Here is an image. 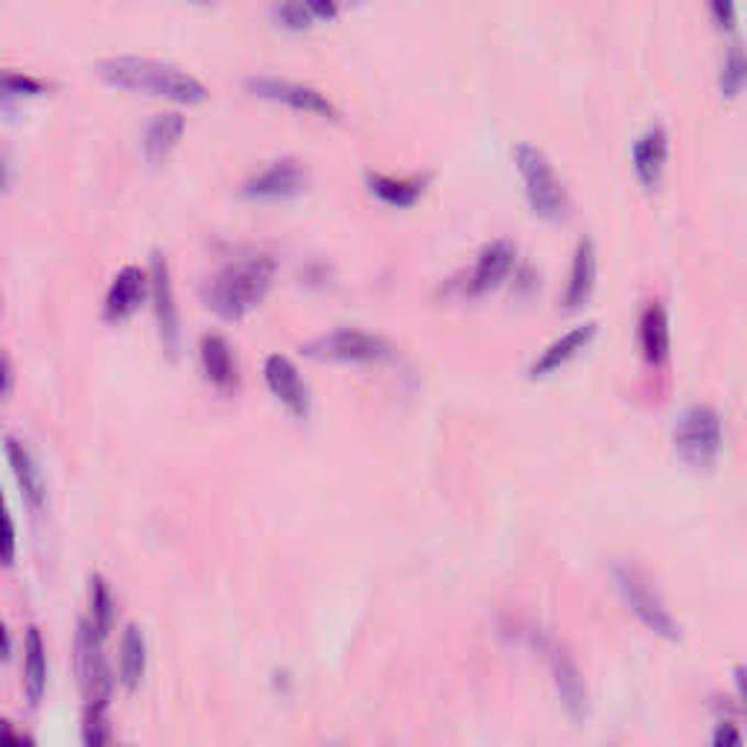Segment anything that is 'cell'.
Returning <instances> with one entry per match:
<instances>
[{
    "instance_id": "cell-10",
    "label": "cell",
    "mask_w": 747,
    "mask_h": 747,
    "mask_svg": "<svg viewBox=\"0 0 747 747\" xmlns=\"http://www.w3.org/2000/svg\"><path fill=\"white\" fill-rule=\"evenodd\" d=\"M307 187V169L295 158H275L266 167L249 176L240 187V194L254 202H281L293 199Z\"/></svg>"
},
{
    "instance_id": "cell-5",
    "label": "cell",
    "mask_w": 747,
    "mask_h": 747,
    "mask_svg": "<svg viewBox=\"0 0 747 747\" xmlns=\"http://www.w3.org/2000/svg\"><path fill=\"white\" fill-rule=\"evenodd\" d=\"M613 581H616L622 602L630 607V613L648 630H655L657 637L663 639H680V625L674 622L672 611L666 607L663 596L657 593V587L651 584L646 572L634 567V563H616L613 567Z\"/></svg>"
},
{
    "instance_id": "cell-17",
    "label": "cell",
    "mask_w": 747,
    "mask_h": 747,
    "mask_svg": "<svg viewBox=\"0 0 747 747\" xmlns=\"http://www.w3.org/2000/svg\"><path fill=\"white\" fill-rule=\"evenodd\" d=\"M666 158H669V135L660 123L648 127L642 135L634 141V152H630V161H634V173L642 182V187H657L660 178H663Z\"/></svg>"
},
{
    "instance_id": "cell-37",
    "label": "cell",
    "mask_w": 747,
    "mask_h": 747,
    "mask_svg": "<svg viewBox=\"0 0 747 747\" xmlns=\"http://www.w3.org/2000/svg\"><path fill=\"white\" fill-rule=\"evenodd\" d=\"M9 187V158L7 152H0V194Z\"/></svg>"
},
{
    "instance_id": "cell-35",
    "label": "cell",
    "mask_w": 747,
    "mask_h": 747,
    "mask_svg": "<svg viewBox=\"0 0 747 747\" xmlns=\"http://www.w3.org/2000/svg\"><path fill=\"white\" fill-rule=\"evenodd\" d=\"M12 383H15V374H12V362L3 351H0V397H7L12 392Z\"/></svg>"
},
{
    "instance_id": "cell-13",
    "label": "cell",
    "mask_w": 747,
    "mask_h": 747,
    "mask_svg": "<svg viewBox=\"0 0 747 747\" xmlns=\"http://www.w3.org/2000/svg\"><path fill=\"white\" fill-rule=\"evenodd\" d=\"M517 263V243L508 237H496L491 243L479 249L476 263H473L471 275L464 277V295H482L487 289H494Z\"/></svg>"
},
{
    "instance_id": "cell-29",
    "label": "cell",
    "mask_w": 747,
    "mask_h": 747,
    "mask_svg": "<svg viewBox=\"0 0 747 747\" xmlns=\"http://www.w3.org/2000/svg\"><path fill=\"white\" fill-rule=\"evenodd\" d=\"M272 18L286 30H304V26L316 24L307 0H289V3H275L272 7Z\"/></svg>"
},
{
    "instance_id": "cell-26",
    "label": "cell",
    "mask_w": 747,
    "mask_h": 747,
    "mask_svg": "<svg viewBox=\"0 0 747 747\" xmlns=\"http://www.w3.org/2000/svg\"><path fill=\"white\" fill-rule=\"evenodd\" d=\"M47 91V85L39 76H30L24 70H0V102H15L24 97H39Z\"/></svg>"
},
{
    "instance_id": "cell-34",
    "label": "cell",
    "mask_w": 747,
    "mask_h": 747,
    "mask_svg": "<svg viewBox=\"0 0 747 747\" xmlns=\"http://www.w3.org/2000/svg\"><path fill=\"white\" fill-rule=\"evenodd\" d=\"M307 7H310L316 21H330V18H337L339 12V7L333 0H307Z\"/></svg>"
},
{
    "instance_id": "cell-32",
    "label": "cell",
    "mask_w": 747,
    "mask_h": 747,
    "mask_svg": "<svg viewBox=\"0 0 747 747\" xmlns=\"http://www.w3.org/2000/svg\"><path fill=\"white\" fill-rule=\"evenodd\" d=\"M710 12L715 15L718 26H733V21H736V7H733L730 0H715Z\"/></svg>"
},
{
    "instance_id": "cell-16",
    "label": "cell",
    "mask_w": 747,
    "mask_h": 747,
    "mask_svg": "<svg viewBox=\"0 0 747 747\" xmlns=\"http://www.w3.org/2000/svg\"><path fill=\"white\" fill-rule=\"evenodd\" d=\"M187 129V120L182 111H161V114H152V120L143 129V158L150 167H161L164 161L169 158V152L176 150V143L182 141Z\"/></svg>"
},
{
    "instance_id": "cell-33",
    "label": "cell",
    "mask_w": 747,
    "mask_h": 747,
    "mask_svg": "<svg viewBox=\"0 0 747 747\" xmlns=\"http://www.w3.org/2000/svg\"><path fill=\"white\" fill-rule=\"evenodd\" d=\"M0 747H24V736L9 718H0Z\"/></svg>"
},
{
    "instance_id": "cell-38",
    "label": "cell",
    "mask_w": 747,
    "mask_h": 747,
    "mask_svg": "<svg viewBox=\"0 0 747 747\" xmlns=\"http://www.w3.org/2000/svg\"><path fill=\"white\" fill-rule=\"evenodd\" d=\"M24 747H35V741L30 736H24Z\"/></svg>"
},
{
    "instance_id": "cell-4",
    "label": "cell",
    "mask_w": 747,
    "mask_h": 747,
    "mask_svg": "<svg viewBox=\"0 0 747 747\" xmlns=\"http://www.w3.org/2000/svg\"><path fill=\"white\" fill-rule=\"evenodd\" d=\"M514 164L520 169L526 182V196H529L531 210L543 219H563L570 210V196L567 187L554 173V164L546 158V152L535 143L523 141L514 146Z\"/></svg>"
},
{
    "instance_id": "cell-27",
    "label": "cell",
    "mask_w": 747,
    "mask_h": 747,
    "mask_svg": "<svg viewBox=\"0 0 747 747\" xmlns=\"http://www.w3.org/2000/svg\"><path fill=\"white\" fill-rule=\"evenodd\" d=\"M83 747H111L109 704H85Z\"/></svg>"
},
{
    "instance_id": "cell-18",
    "label": "cell",
    "mask_w": 747,
    "mask_h": 747,
    "mask_svg": "<svg viewBox=\"0 0 747 747\" xmlns=\"http://www.w3.org/2000/svg\"><path fill=\"white\" fill-rule=\"evenodd\" d=\"M552 678L567 715L575 718V722H584L587 718V683L581 678V669L575 666V660L563 648L552 651Z\"/></svg>"
},
{
    "instance_id": "cell-1",
    "label": "cell",
    "mask_w": 747,
    "mask_h": 747,
    "mask_svg": "<svg viewBox=\"0 0 747 747\" xmlns=\"http://www.w3.org/2000/svg\"><path fill=\"white\" fill-rule=\"evenodd\" d=\"M277 263L272 254H245L219 266L202 284V301L219 319L240 321L270 295Z\"/></svg>"
},
{
    "instance_id": "cell-9",
    "label": "cell",
    "mask_w": 747,
    "mask_h": 747,
    "mask_svg": "<svg viewBox=\"0 0 747 747\" xmlns=\"http://www.w3.org/2000/svg\"><path fill=\"white\" fill-rule=\"evenodd\" d=\"M245 88L261 97V100L284 102L295 111H310V114H325V118H337L339 109L330 102V97L319 88L293 79H281V76H249Z\"/></svg>"
},
{
    "instance_id": "cell-28",
    "label": "cell",
    "mask_w": 747,
    "mask_h": 747,
    "mask_svg": "<svg viewBox=\"0 0 747 747\" xmlns=\"http://www.w3.org/2000/svg\"><path fill=\"white\" fill-rule=\"evenodd\" d=\"M745 70H747L745 51H741L739 42H733L730 47H727V53H724L722 70H718V88H722L724 97H736V94L741 91V85H745Z\"/></svg>"
},
{
    "instance_id": "cell-2",
    "label": "cell",
    "mask_w": 747,
    "mask_h": 747,
    "mask_svg": "<svg viewBox=\"0 0 747 747\" xmlns=\"http://www.w3.org/2000/svg\"><path fill=\"white\" fill-rule=\"evenodd\" d=\"M97 74L120 91L146 94L178 106H196L208 100V88L194 74L169 65V62L143 59V56H111L97 62Z\"/></svg>"
},
{
    "instance_id": "cell-20",
    "label": "cell",
    "mask_w": 747,
    "mask_h": 747,
    "mask_svg": "<svg viewBox=\"0 0 747 747\" xmlns=\"http://www.w3.org/2000/svg\"><path fill=\"white\" fill-rule=\"evenodd\" d=\"M596 286V245L590 237H581L575 245V257H572L570 281L563 289V307L567 310H579L581 304L590 301Z\"/></svg>"
},
{
    "instance_id": "cell-36",
    "label": "cell",
    "mask_w": 747,
    "mask_h": 747,
    "mask_svg": "<svg viewBox=\"0 0 747 747\" xmlns=\"http://www.w3.org/2000/svg\"><path fill=\"white\" fill-rule=\"evenodd\" d=\"M9 655H12V639H9L7 625L0 622V660H9Z\"/></svg>"
},
{
    "instance_id": "cell-31",
    "label": "cell",
    "mask_w": 747,
    "mask_h": 747,
    "mask_svg": "<svg viewBox=\"0 0 747 747\" xmlns=\"http://www.w3.org/2000/svg\"><path fill=\"white\" fill-rule=\"evenodd\" d=\"M710 747H745V739H741V730L736 727V724L724 722L715 727L713 745Z\"/></svg>"
},
{
    "instance_id": "cell-12",
    "label": "cell",
    "mask_w": 747,
    "mask_h": 747,
    "mask_svg": "<svg viewBox=\"0 0 747 747\" xmlns=\"http://www.w3.org/2000/svg\"><path fill=\"white\" fill-rule=\"evenodd\" d=\"M263 380L270 386L272 395L284 404V409L295 418H307L310 415V388L304 383L301 371L295 369V362L286 353H270L263 362Z\"/></svg>"
},
{
    "instance_id": "cell-8",
    "label": "cell",
    "mask_w": 747,
    "mask_h": 747,
    "mask_svg": "<svg viewBox=\"0 0 747 747\" xmlns=\"http://www.w3.org/2000/svg\"><path fill=\"white\" fill-rule=\"evenodd\" d=\"M150 298L155 307V321H158V337L169 360L178 356V342H182V328H178V307L176 293H173V275L169 263L161 249H155L150 257Z\"/></svg>"
},
{
    "instance_id": "cell-30",
    "label": "cell",
    "mask_w": 747,
    "mask_h": 747,
    "mask_svg": "<svg viewBox=\"0 0 747 747\" xmlns=\"http://www.w3.org/2000/svg\"><path fill=\"white\" fill-rule=\"evenodd\" d=\"M18 554V538H15V523L9 514L7 496L0 487V567H12Z\"/></svg>"
},
{
    "instance_id": "cell-23",
    "label": "cell",
    "mask_w": 747,
    "mask_h": 747,
    "mask_svg": "<svg viewBox=\"0 0 747 747\" xmlns=\"http://www.w3.org/2000/svg\"><path fill=\"white\" fill-rule=\"evenodd\" d=\"M369 190L377 196L380 202L392 205V208H409L420 199L429 176H411V178H392L383 173H365Z\"/></svg>"
},
{
    "instance_id": "cell-19",
    "label": "cell",
    "mask_w": 747,
    "mask_h": 747,
    "mask_svg": "<svg viewBox=\"0 0 747 747\" xmlns=\"http://www.w3.org/2000/svg\"><path fill=\"white\" fill-rule=\"evenodd\" d=\"M596 330H598L596 321H584V325L567 330L563 337H558L554 342L546 344L543 351L538 353V360L531 362L529 377H546L549 371L561 369L563 362H570L575 353L587 348L590 339L596 337Z\"/></svg>"
},
{
    "instance_id": "cell-22",
    "label": "cell",
    "mask_w": 747,
    "mask_h": 747,
    "mask_svg": "<svg viewBox=\"0 0 747 747\" xmlns=\"http://www.w3.org/2000/svg\"><path fill=\"white\" fill-rule=\"evenodd\" d=\"M24 692L33 706L47 692V642L35 625H30L24 634Z\"/></svg>"
},
{
    "instance_id": "cell-21",
    "label": "cell",
    "mask_w": 747,
    "mask_h": 747,
    "mask_svg": "<svg viewBox=\"0 0 747 747\" xmlns=\"http://www.w3.org/2000/svg\"><path fill=\"white\" fill-rule=\"evenodd\" d=\"M639 348L651 365H660L669 356V316L663 301H648L639 316Z\"/></svg>"
},
{
    "instance_id": "cell-6",
    "label": "cell",
    "mask_w": 747,
    "mask_h": 747,
    "mask_svg": "<svg viewBox=\"0 0 747 747\" xmlns=\"http://www.w3.org/2000/svg\"><path fill=\"white\" fill-rule=\"evenodd\" d=\"M301 353L325 362H380L392 353V344L369 330L337 328L301 342Z\"/></svg>"
},
{
    "instance_id": "cell-11",
    "label": "cell",
    "mask_w": 747,
    "mask_h": 747,
    "mask_svg": "<svg viewBox=\"0 0 747 747\" xmlns=\"http://www.w3.org/2000/svg\"><path fill=\"white\" fill-rule=\"evenodd\" d=\"M146 298H150V272L135 266V263H127L118 275L111 277L109 293L102 301V319L111 321V325L132 319Z\"/></svg>"
},
{
    "instance_id": "cell-24",
    "label": "cell",
    "mask_w": 747,
    "mask_h": 747,
    "mask_svg": "<svg viewBox=\"0 0 747 747\" xmlns=\"http://www.w3.org/2000/svg\"><path fill=\"white\" fill-rule=\"evenodd\" d=\"M146 637L138 625H127L123 639H120V683L132 692L141 686L143 674H146Z\"/></svg>"
},
{
    "instance_id": "cell-15",
    "label": "cell",
    "mask_w": 747,
    "mask_h": 747,
    "mask_svg": "<svg viewBox=\"0 0 747 747\" xmlns=\"http://www.w3.org/2000/svg\"><path fill=\"white\" fill-rule=\"evenodd\" d=\"M3 450H7L9 468H12V476H15L26 505L35 508V512H42L44 499H47V482H44V473L42 468H39V462H35L33 450L15 436H9L7 441H3Z\"/></svg>"
},
{
    "instance_id": "cell-7",
    "label": "cell",
    "mask_w": 747,
    "mask_h": 747,
    "mask_svg": "<svg viewBox=\"0 0 747 747\" xmlns=\"http://www.w3.org/2000/svg\"><path fill=\"white\" fill-rule=\"evenodd\" d=\"M106 639L94 634V628L85 619L76 625V674H79V686L88 704H109L111 689H114V678L102 655Z\"/></svg>"
},
{
    "instance_id": "cell-3",
    "label": "cell",
    "mask_w": 747,
    "mask_h": 747,
    "mask_svg": "<svg viewBox=\"0 0 747 747\" xmlns=\"http://www.w3.org/2000/svg\"><path fill=\"white\" fill-rule=\"evenodd\" d=\"M674 453L692 471H713L724 444L722 415L706 404H692L674 420Z\"/></svg>"
},
{
    "instance_id": "cell-25",
    "label": "cell",
    "mask_w": 747,
    "mask_h": 747,
    "mask_svg": "<svg viewBox=\"0 0 747 747\" xmlns=\"http://www.w3.org/2000/svg\"><path fill=\"white\" fill-rule=\"evenodd\" d=\"M114 596H111L109 581L102 579L100 572H94L88 579V616L85 622L91 625L94 634L100 639H109V634L114 630Z\"/></svg>"
},
{
    "instance_id": "cell-14",
    "label": "cell",
    "mask_w": 747,
    "mask_h": 747,
    "mask_svg": "<svg viewBox=\"0 0 747 747\" xmlns=\"http://www.w3.org/2000/svg\"><path fill=\"white\" fill-rule=\"evenodd\" d=\"M199 362H202V374L210 386L222 392V395H231L240 386V371H237V356L234 348L228 342L222 333H202L199 339Z\"/></svg>"
}]
</instances>
